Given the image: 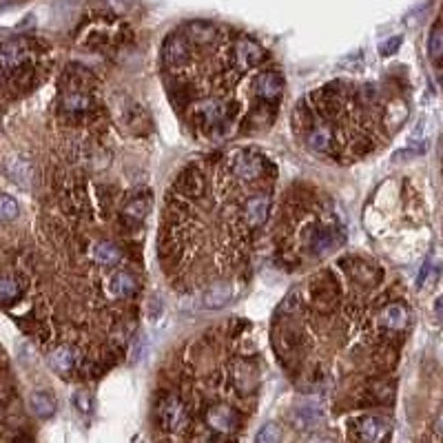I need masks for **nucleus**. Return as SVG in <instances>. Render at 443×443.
<instances>
[{
    "mask_svg": "<svg viewBox=\"0 0 443 443\" xmlns=\"http://www.w3.org/2000/svg\"><path fill=\"white\" fill-rule=\"evenodd\" d=\"M231 171L239 182H253L264 173V160L253 151H237L231 158Z\"/></svg>",
    "mask_w": 443,
    "mask_h": 443,
    "instance_id": "nucleus-1",
    "label": "nucleus"
},
{
    "mask_svg": "<svg viewBox=\"0 0 443 443\" xmlns=\"http://www.w3.org/2000/svg\"><path fill=\"white\" fill-rule=\"evenodd\" d=\"M158 419L164 430H169V432L180 430L184 426V421H187V408H184V403L177 397L166 395L158 403Z\"/></svg>",
    "mask_w": 443,
    "mask_h": 443,
    "instance_id": "nucleus-2",
    "label": "nucleus"
},
{
    "mask_svg": "<svg viewBox=\"0 0 443 443\" xmlns=\"http://www.w3.org/2000/svg\"><path fill=\"white\" fill-rule=\"evenodd\" d=\"M207 423H209V428L213 432H217V434H229L237 426V412L231 408V405H226V403L211 405L209 412H207Z\"/></svg>",
    "mask_w": 443,
    "mask_h": 443,
    "instance_id": "nucleus-3",
    "label": "nucleus"
},
{
    "mask_svg": "<svg viewBox=\"0 0 443 443\" xmlns=\"http://www.w3.org/2000/svg\"><path fill=\"white\" fill-rule=\"evenodd\" d=\"M270 215L268 193H255L244 202V222L248 226H262Z\"/></svg>",
    "mask_w": 443,
    "mask_h": 443,
    "instance_id": "nucleus-4",
    "label": "nucleus"
},
{
    "mask_svg": "<svg viewBox=\"0 0 443 443\" xmlns=\"http://www.w3.org/2000/svg\"><path fill=\"white\" fill-rule=\"evenodd\" d=\"M255 91L262 100H268V102L280 100L284 94V78L277 71H264L262 76H257L255 80Z\"/></svg>",
    "mask_w": 443,
    "mask_h": 443,
    "instance_id": "nucleus-5",
    "label": "nucleus"
},
{
    "mask_svg": "<svg viewBox=\"0 0 443 443\" xmlns=\"http://www.w3.org/2000/svg\"><path fill=\"white\" fill-rule=\"evenodd\" d=\"M390 430L388 421L379 419V417H363L357 423V437L361 443H381Z\"/></svg>",
    "mask_w": 443,
    "mask_h": 443,
    "instance_id": "nucleus-6",
    "label": "nucleus"
},
{
    "mask_svg": "<svg viewBox=\"0 0 443 443\" xmlns=\"http://www.w3.org/2000/svg\"><path fill=\"white\" fill-rule=\"evenodd\" d=\"M233 295H235V290H233L231 284H215V286H211L209 290L202 292L199 304L204 306V308H211V310H215V308H224L226 304H231Z\"/></svg>",
    "mask_w": 443,
    "mask_h": 443,
    "instance_id": "nucleus-7",
    "label": "nucleus"
},
{
    "mask_svg": "<svg viewBox=\"0 0 443 443\" xmlns=\"http://www.w3.org/2000/svg\"><path fill=\"white\" fill-rule=\"evenodd\" d=\"M27 60V45L23 40H9L0 47V67L16 69Z\"/></svg>",
    "mask_w": 443,
    "mask_h": 443,
    "instance_id": "nucleus-8",
    "label": "nucleus"
},
{
    "mask_svg": "<svg viewBox=\"0 0 443 443\" xmlns=\"http://www.w3.org/2000/svg\"><path fill=\"white\" fill-rule=\"evenodd\" d=\"M91 257H94V262L102 268H109V266H116L120 262V248L116 244L106 242V239H100L94 246H91Z\"/></svg>",
    "mask_w": 443,
    "mask_h": 443,
    "instance_id": "nucleus-9",
    "label": "nucleus"
},
{
    "mask_svg": "<svg viewBox=\"0 0 443 443\" xmlns=\"http://www.w3.org/2000/svg\"><path fill=\"white\" fill-rule=\"evenodd\" d=\"M49 363H51V368H53L55 373L67 375V373L73 371V368H76L78 357H76V353H73V350H71L69 346H58V348H55L53 353L49 355Z\"/></svg>",
    "mask_w": 443,
    "mask_h": 443,
    "instance_id": "nucleus-10",
    "label": "nucleus"
},
{
    "mask_svg": "<svg viewBox=\"0 0 443 443\" xmlns=\"http://www.w3.org/2000/svg\"><path fill=\"white\" fill-rule=\"evenodd\" d=\"M109 288H111V295H114V297H118V300L131 297V295L136 292V280L128 273L118 270V273L111 275Z\"/></svg>",
    "mask_w": 443,
    "mask_h": 443,
    "instance_id": "nucleus-11",
    "label": "nucleus"
},
{
    "mask_svg": "<svg viewBox=\"0 0 443 443\" xmlns=\"http://www.w3.org/2000/svg\"><path fill=\"white\" fill-rule=\"evenodd\" d=\"M381 324L390 330H401L408 324V310L403 304H390L381 310Z\"/></svg>",
    "mask_w": 443,
    "mask_h": 443,
    "instance_id": "nucleus-12",
    "label": "nucleus"
},
{
    "mask_svg": "<svg viewBox=\"0 0 443 443\" xmlns=\"http://www.w3.org/2000/svg\"><path fill=\"white\" fill-rule=\"evenodd\" d=\"M324 415L319 408H312V405H306V408H300L297 412H295V426H297L300 430H312L317 428L322 423Z\"/></svg>",
    "mask_w": 443,
    "mask_h": 443,
    "instance_id": "nucleus-13",
    "label": "nucleus"
},
{
    "mask_svg": "<svg viewBox=\"0 0 443 443\" xmlns=\"http://www.w3.org/2000/svg\"><path fill=\"white\" fill-rule=\"evenodd\" d=\"M31 410L38 415V417H51L55 412V401L49 393L45 390H38V393H33L31 395Z\"/></svg>",
    "mask_w": 443,
    "mask_h": 443,
    "instance_id": "nucleus-14",
    "label": "nucleus"
},
{
    "mask_svg": "<svg viewBox=\"0 0 443 443\" xmlns=\"http://www.w3.org/2000/svg\"><path fill=\"white\" fill-rule=\"evenodd\" d=\"M9 175L16 184H21V187H27L29 180H31V166L21 160V158H16L9 162Z\"/></svg>",
    "mask_w": 443,
    "mask_h": 443,
    "instance_id": "nucleus-15",
    "label": "nucleus"
},
{
    "mask_svg": "<svg viewBox=\"0 0 443 443\" xmlns=\"http://www.w3.org/2000/svg\"><path fill=\"white\" fill-rule=\"evenodd\" d=\"M89 104H91V100L87 94H82V91H73V94H67L62 98V106H65V111H69V114H80V111H84Z\"/></svg>",
    "mask_w": 443,
    "mask_h": 443,
    "instance_id": "nucleus-16",
    "label": "nucleus"
},
{
    "mask_svg": "<svg viewBox=\"0 0 443 443\" xmlns=\"http://www.w3.org/2000/svg\"><path fill=\"white\" fill-rule=\"evenodd\" d=\"M21 297V286L11 277H3L0 280V304H11Z\"/></svg>",
    "mask_w": 443,
    "mask_h": 443,
    "instance_id": "nucleus-17",
    "label": "nucleus"
},
{
    "mask_svg": "<svg viewBox=\"0 0 443 443\" xmlns=\"http://www.w3.org/2000/svg\"><path fill=\"white\" fill-rule=\"evenodd\" d=\"M255 443H282V430L277 423H264L260 432L255 434Z\"/></svg>",
    "mask_w": 443,
    "mask_h": 443,
    "instance_id": "nucleus-18",
    "label": "nucleus"
},
{
    "mask_svg": "<svg viewBox=\"0 0 443 443\" xmlns=\"http://www.w3.org/2000/svg\"><path fill=\"white\" fill-rule=\"evenodd\" d=\"M437 280H439V266H434L432 262H426V264H423V268H421V273H419L417 286H419L421 290H426V288H430Z\"/></svg>",
    "mask_w": 443,
    "mask_h": 443,
    "instance_id": "nucleus-19",
    "label": "nucleus"
},
{
    "mask_svg": "<svg viewBox=\"0 0 443 443\" xmlns=\"http://www.w3.org/2000/svg\"><path fill=\"white\" fill-rule=\"evenodd\" d=\"M18 202L7 195V193H0V219H5V222H11L18 217Z\"/></svg>",
    "mask_w": 443,
    "mask_h": 443,
    "instance_id": "nucleus-20",
    "label": "nucleus"
},
{
    "mask_svg": "<svg viewBox=\"0 0 443 443\" xmlns=\"http://www.w3.org/2000/svg\"><path fill=\"white\" fill-rule=\"evenodd\" d=\"M428 51L434 60L443 58V29L441 27H434L430 31V38H428Z\"/></svg>",
    "mask_w": 443,
    "mask_h": 443,
    "instance_id": "nucleus-21",
    "label": "nucleus"
},
{
    "mask_svg": "<svg viewBox=\"0 0 443 443\" xmlns=\"http://www.w3.org/2000/svg\"><path fill=\"white\" fill-rule=\"evenodd\" d=\"M401 35H393V38H388V40H383L381 45H379V53L381 55H393L399 47H401Z\"/></svg>",
    "mask_w": 443,
    "mask_h": 443,
    "instance_id": "nucleus-22",
    "label": "nucleus"
},
{
    "mask_svg": "<svg viewBox=\"0 0 443 443\" xmlns=\"http://www.w3.org/2000/svg\"><path fill=\"white\" fill-rule=\"evenodd\" d=\"M73 401H76V408H78L80 412H89V410H91V399H89L87 393H76Z\"/></svg>",
    "mask_w": 443,
    "mask_h": 443,
    "instance_id": "nucleus-23",
    "label": "nucleus"
},
{
    "mask_svg": "<svg viewBox=\"0 0 443 443\" xmlns=\"http://www.w3.org/2000/svg\"><path fill=\"white\" fill-rule=\"evenodd\" d=\"M417 155H419V151L412 149V146H408V149L397 151V153L393 155V160H395V162H408V160H412V158H417Z\"/></svg>",
    "mask_w": 443,
    "mask_h": 443,
    "instance_id": "nucleus-24",
    "label": "nucleus"
},
{
    "mask_svg": "<svg viewBox=\"0 0 443 443\" xmlns=\"http://www.w3.org/2000/svg\"><path fill=\"white\" fill-rule=\"evenodd\" d=\"M434 312H437L439 322L443 324V297H439V300H437V304H434Z\"/></svg>",
    "mask_w": 443,
    "mask_h": 443,
    "instance_id": "nucleus-25",
    "label": "nucleus"
},
{
    "mask_svg": "<svg viewBox=\"0 0 443 443\" xmlns=\"http://www.w3.org/2000/svg\"><path fill=\"white\" fill-rule=\"evenodd\" d=\"M308 443H335L332 439H324V437H315V439H310Z\"/></svg>",
    "mask_w": 443,
    "mask_h": 443,
    "instance_id": "nucleus-26",
    "label": "nucleus"
},
{
    "mask_svg": "<svg viewBox=\"0 0 443 443\" xmlns=\"http://www.w3.org/2000/svg\"><path fill=\"white\" fill-rule=\"evenodd\" d=\"M441 87H443V78H441Z\"/></svg>",
    "mask_w": 443,
    "mask_h": 443,
    "instance_id": "nucleus-27",
    "label": "nucleus"
}]
</instances>
